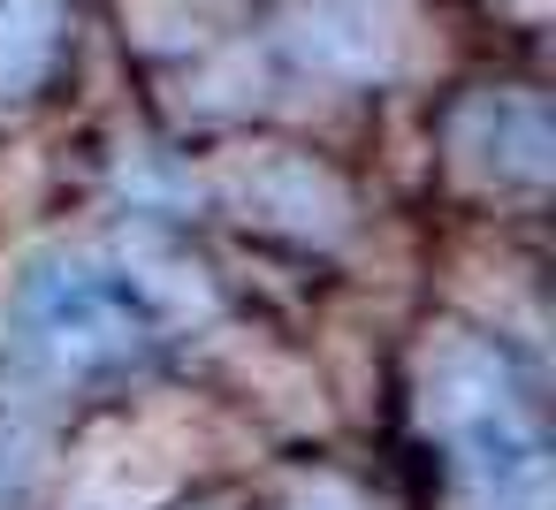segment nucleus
<instances>
[{
    "label": "nucleus",
    "instance_id": "obj_1",
    "mask_svg": "<svg viewBox=\"0 0 556 510\" xmlns=\"http://www.w3.org/2000/svg\"><path fill=\"white\" fill-rule=\"evenodd\" d=\"M427 419L457 464L465 510H556V449H548L541 404L495 343H480L465 328L434 335Z\"/></svg>",
    "mask_w": 556,
    "mask_h": 510
},
{
    "label": "nucleus",
    "instance_id": "obj_2",
    "mask_svg": "<svg viewBox=\"0 0 556 510\" xmlns=\"http://www.w3.org/2000/svg\"><path fill=\"white\" fill-rule=\"evenodd\" d=\"M9 335L31 373L77 388V381L130 373L153 350V305L130 275L77 259V252H47L24 267V282L9 297Z\"/></svg>",
    "mask_w": 556,
    "mask_h": 510
},
{
    "label": "nucleus",
    "instance_id": "obj_3",
    "mask_svg": "<svg viewBox=\"0 0 556 510\" xmlns=\"http://www.w3.org/2000/svg\"><path fill=\"white\" fill-rule=\"evenodd\" d=\"M457 153L503 191H541L556 176V123L533 92H488L457 115Z\"/></svg>",
    "mask_w": 556,
    "mask_h": 510
},
{
    "label": "nucleus",
    "instance_id": "obj_4",
    "mask_svg": "<svg viewBox=\"0 0 556 510\" xmlns=\"http://www.w3.org/2000/svg\"><path fill=\"white\" fill-rule=\"evenodd\" d=\"M290 47L313 69H328V77H374V69H389V24L366 9V0H305Z\"/></svg>",
    "mask_w": 556,
    "mask_h": 510
},
{
    "label": "nucleus",
    "instance_id": "obj_5",
    "mask_svg": "<svg viewBox=\"0 0 556 510\" xmlns=\"http://www.w3.org/2000/svg\"><path fill=\"white\" fill-rule=\"evenodd\" d=\"M70 31V0H0V100H24L47 85Z\"/></svg>",
    "mask_w": 556,
    "mask_h": 510
},
{
    "label": "nucleus",
    "instance_id": "obj_6",
    "mask_svg": "<svg viewBox=\"0 0 556 510\" xmlns=\"http://www.w3.org/2000/svg\"><path fill=\"white\" fill-rule=\"evenodd\" d=\"M290 510H358V502H351L343 487H305V495H298Z\"/></svg>",
    "mask_w": 556,
    "mask_h": 510
}]
</instances>
